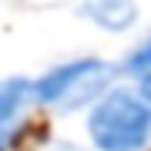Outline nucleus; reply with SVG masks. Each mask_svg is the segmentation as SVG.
<instances>
[{"mask_svg":"<svg viewBox=\"0 0 151 151\" xmlns=\"http://www.w3.org/2000/svg\"><path fill=\"white\" fill-rule=\"evenodd\" d=\"M94 151H145L151 145V104L134 87H108L87 111Z\"/></svg>","mask_w":151,"mask_h":151,"instance_id":"obj_1","label":"nucleus"},{"mask_svg":"<svg viewBox=\"0 0 151 151\" xmlns=\"http://www.w3.org/2000/svg\"><path fill=\"white\" fill-rule=\"evenodd\" d=\"M111 81H114V67L101 57L67 60V64L50 67L44 77L34 81V101L60 114H70L94 104L108 87H114Z\"/></svg>","mask_w":151,"mask_h":151,"instance_id":"obj_2","label":"nucleus"},{"mask_svg":"<svg viewBox=\"0 0 151 151\" xmlns=\"http://www.w3.org/2000/svg\"><path fill=\"white\" fill-rule=\"evenodd\" d=\"M34 104V81L27 77H7L0 81V151L10 148V141L20 134L24 114Z\"/></svg>","mask_w":151,"mask_h":151,"instance_id":"obj_3","label":"nucleus"},{"mask_svg":"<svg viewBox=\"0 0 151 151\" xmlns=\"http://www.w3.org/2000/svg\"><path fill=\"white\" fill-rule=\"evenodd\" d=\"M81 14L94 20L97 27L121 34L138 20V0H84Z\"/></svg>","mask_w":151,"mask_h":151,"instance_id":"obj_4","label":"nucleus"},{"mask_svg":"<svg viewBox=\"0 0 151 151\" xmlns=\"http://www.w3.org/2000/svg\"><path fill=\"white\" fill-rule=\"evenodd\" d=\"M148 67H151V34L128 54V60H124V70H128V74H134V77L141 74V70H148Z\"/></svg>","mask_w":151,"mask_h":151,"instance_id":"obj_5","label":"nucleus"},{"mask_svg":"<svg viewBox=\"0 0 151 151\" xmlns=\"http://www.w3.org/2000/svg\"><path fill=\"white\" fill-rule=\"evenodd\" d=\"M134 91H138V94H141V97H145V101L151 104V67L138 74V87H134Z\"/></svg>","mask_w":151,"mask_h":151,"instance_id":"obj_6","label":"nucleus"},{"mask_svg":"<svg viewBox=\"0 0 151 151\" xmlns=\"http://www.w3.org/2000/svg\"><path fill=\"white\" fill-rule=\"evenodd\" d=\"M47 151H84V148H77V145H70V141H54Z\"/></svg>","mask_w":151,"mask_h":151,"instance_id":"obj_7","label":"nucleus"}]
</instances>
